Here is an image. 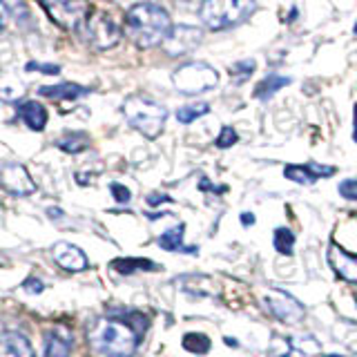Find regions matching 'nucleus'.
<instances>
[{"label":"nucleus","mask_w":357,"mask_h":357,"mask_svg":"<svg viewBox=\"0 0 357 357\" xmlns=\"http://www.w3.org/2000/svg\"><path fill=\"white\" fill-rule=\"evenodd\" d=\"M126 27L137 47L150 50L165 40L167 31L172 29V20L161 5L139 3L128 11Z\"/></svg>","instance_id":"nucleus-1"},{"label":"nucleus","mask_w":357,"mask_h":357,"mask_svg":"<svg viewBox=\"0 0 357 357\" xmlns=\"http://www.w3.org/2000/svg\"><path fill=\"white\" fill-rule=\"evenodd\" d=\"M139 340L141 337L132 331V326L116 317L96 319L89 328V344L107 357H132Z\"/></svg>","instance_id":"nucleus-2"},{"label":"nucleus","mask_w":357,"mask_h":357,"mask_svg":"<svg viewBox=\"0 0 357 357\" xmlns=\"http://www.w3.org/2000/svg\"><path fill=\"white\" fill-rule=\"evenodd\" d=\"M123 114H126L130 126L141 132L143 137L148 139H156L165 128V121H167V109L156 103V100L148 98V96H141V94H134L130 98H126L123 103Z\"/></svg>","instance_id":"nucleus-3"},{"label":"nucleus","mask_w":357,"mask_h":357,"mask_svg":"<svg viewBox=\"0 0 357 357\" xmlns=\"http://www.w3.org/2000/svg\"><path fill=\"white\" fill-rule=\"evenodd\" d=\"M255 9V0H206L199 9V18L208 29L221 31L248 20Z\"/></svg>","instance_id":"nucleus-4"},{"label":"nucleus","mask_w":357,"mask_h":357,"mask_svg":"<svg viewBox=\"0 0 357 357\" xmlns=\"http://www.w3.org/2000/svg\"><path fill=\"white\" fill-rule=\"evenodd\" d=\"M172 85L185 96L204 94L219 85V74L215 67L204 61H190L172 74Z\"/></svg>","instance_id":"nucleus-5"},{"label":"nucleus","mask_w":357,"mask_h":357,"mask_svg":"<svg viewBox=\"0 0 357 357\" xmlns=\"http://www.w3.org/2000/svg\"><path fill=\"white\" fill-rule=\"evenodd\" d=\"M38 5L47 11L56 25L70 31L81 29L89 16L87 0H38Z\"/></svg>","instance_id":"nucleus-6"},{"label":"nucleus","mask_w":357,"mask_h":357,"mask_svg":"<svg viewBox=\"0 0 357 357\" xmlns=\"http://www.w3.org/2000/svg\"><path fill=\"white\" fill-rule=\"evenodd\" d=\"M85 38L87 43L92 45L94 50H112L116 47L121 40V27L116 25V20L103 14V11H96V14H89L85 20Z\"/></svg>","instance_id":"nucleus-7"},{"label":"nucleus","mask_w":357,"mask_h":357,"mask_svg":"<svg viewBox=\"0 0 357 357\" xmlns=\"http://www.w3.org/2000/svg\"><path fill=\"white\" fill-rule=\"evenodd\" d=\"M266 306L268 310H271V315H275L279 321H286V324H297L304 319L306 315V310L304 306H301V301H297L290 293H286V290L282 288H273V290H268L266 297Z\"/></svg>","instance_id":"nucleus-8"},{"label":"nucleus","mask_w":357,"mask_h":357,"mask_svg":"<svg viewBox=\"0 0 357 357\" xmlns=\"http://www.w3.org/2000/svg\"><path fill=\"white\" fill-rule=\"evenodd\" d=\"M201 40H204V31H201L199 27L174 25L170 31H167V36H165V40L161 45H163V50H165L167 56L176 59V56H185L192 50H197Z\"/></svg>","instance_id":"nucleus-9"},{"label":"nucleus","mask_w":357,"mask_h":357,"mask_svg":"<svg viewBox=\"0 0 357 357\" xmlns=\"http://www.w3.org/2000/svg\"><path fill=\"white\" fill-rule=\"evenodd\" d=\"M335 172H337V167L335 165H321V163L295 165V163H290V165H286L284 176L288 178V181L299 183V185H312V183H317L319 178L333 176Z\"/></svg>","instance_id":"nucleus-10"},{"label":"nucleus","mask_w":357,"mask_h":357,"mask_svg":"<svg viewBox=\"0 0 357 357\" xmlns=\"http://www.w3.org/2000/svg\"><path fill=\"white\" fill-rule=\"evenodd\" d=\"M0 185L7 188L9 192L14 195H31L33 190H36V185H33L31 176L27 172V167H22L18 163H11V165H5L3 172H0Z\"/></svg>","instance_id":"nucleus-11"},{"label":"nucleus","mask_w":357,"mask_h":357,"mask_svg":"<svg viewBox=\"0 0 357 357\" xmlns=\"http://www.w3.org/2000/svg\"><path fill=\"white\" fill-rule=\"evenodd\" d=\"M328 264L337 277L346 279V282L357 284V255H349L342 250L337 243L328 245Z\"/></svg>","instance_id":"nucleus-12"},{"label":"nucleus","mask_w":357,"mask_h":357,"mask_svg":"<svg viewBox=\"0 0 357 357\" xmlns=\"http://www.w3.org/2000/svg\"><path fill=\"white\" fill-rule=\"evenodd\" d=\"M54 261L59 264L61 268L70 273H78V271H85L87 268V257L81 248H76V245L67 243V241H61L54 245Z\"/></svg>","instance_id":"nucleus-13"},{"label":"nucleus","mask_w":357,"mask_h":357,"mask_svg":"<svg viewBox=\"0 0 357 357\" xmlns=\"http://www.w3.org/2000/svg\"><path fill=\"white\" fill-rule=\"evenodd\" d=\"M27 92L25 81L16 74V72H0V98L7 100V103H16Z\"/></svg>","instance_id":"nucleus-14"},{"label":"nucleus","mask_w":357,"mask_h":357,"mask_svg":"<svg viewBox=\"0 0 357 357\" xmlns=\"http://www.w3.org/2000/svg\"><path fill=\"white\" fill-rule=\"evenodd\" d=\"M0 357H33V351L22 335L7 333L0 337Z\"/></svg>","instance_id":"nucleus-15"},{"label":"nucleus","mask_w":357,"mask_h":357,"mask_svg":"<svg viewBox=\"0 0 357 357\" xmlns=\"http://www.w3.org/2000/svg\"><path fill=\"white\" fill-rule=\"evenodd\" d=\"M290 83H293V78L290 76H284V74H268L264 76L259 83H257L255 87V98H259V100H271L279 89H284L288 87Z\"/></svg>","instance_id":"nucleus-16"},{"label":"nucleus","mask_w":357,"mask_h":357,"mask_svg":"<svg viewBox=\"0 0 357 357\" xmlns=\"http://www.w3.org/2000/svg\"><path fill=\"white\" fill-rule=\"evenodd\" d=\"M20 116L25 121V126L33 132H43L45 126H47V109L36 100H27L25 105H20Z\"/></svg>","instance_id":"nucleus-17"},{"label":"nucleus","mask_w":357,"mask_h":357,"mask_svg":"<svg viewBox=\"0 0 357 357\" xmlns=\"http://www.w3.org/2000/svg\"><path fill=\"white\" fill-rule=\"evenodd\" d=\"M40 96L47 98H81L85 94H89V89L83 85H74V83H61V85H43L38 89Z\"/></svg>","instance_id":"nucleus-18"},{"label":"nucleus","mask_w":357,"mask_h":357,"mask_svg":"<svg viewBox=\"0 0 357 357\" xmlns=\"http://www.w3.org/2000/svg\"><path fill=\"white\" fill-rule=\"evenodd\" d=\"M109 317H116L121 321H126L128 326H132V331L139 335V337H143V333L148 331V324H150L148 317H145L143 312H139V310H114Z\"/></svg>","instance_id":"nucleus-19"},{"label":"nucleus","mask_w":357,"mask_h":357,"mask_svg":"<svg viewBox=\"0 0 357 357\" xmlns=\"http://www.w3.org/2000/svg\"><path fill=\"white\" fill-rule=\"evenodd\" d=\"M183 232H185V226L183 223H176L174 228L170 230H165L161 237H159V245L163 250H170V252H176V250H185V245H183Z\"/></svg>","instance_id":"nucleus-20"},{"label":"nucleus","mask_w":357,"mask_h":357,"mask_svg":"<svg viewBox=\"0 0 357 357\" xmlns=\"http://www.w3.org/2000/svg\"><path fill=\"white\" fill-rule=\"evenodd\" d=\"M295 232L290 230V228H277L275 230V237H273V245H275V250L279 255H284V257H293L295 252Z\"/></svg>","instance_id":"nucleus-21"},{"label":"nucleus","mask_w":357,"mask_h":357,"mask_svg":"<svg viewBox=\"0 0 357 357\" xmlns=\"http://www.w3.org/2000/svg\"><path fill=\"white\" fill-rule=\"evenodd\" d=\"M112 268L121 275H134L139 271H154L156 266L148 259H116L112 261Z\"/></svg>","instance_id":"nucleus-22"},{"label":"nucleus","mask_w":357,"mask_h":357,"mask_svg":"<svg viewBox=\"0 0 357 357\" xmlns=\"http://www.w3.org/2000/svg\"><path fill=\"white\" fill-rule=\"evenodd\" d=\"M210 112V105L208 103H192V105H183L176 109V121L183 123V126H190V123H195L197 119L206 116Z\"/></svg>","instance_id":"nucleus-23"},{"label":"nucleus","mask_w":357,"mask_h":357,"mask_svg":"<svg viewBox=\"0 0 357 357\" xmlns=\"http://www.w3.org/2000/svg\"><path fill=\"white\" fill-rule=\"evenodd\" d=\"M56 145H59L61 150H65V152H83L87 145H89V139H87V134H83V132H72V134H65L63 139H59L56 141Z\"/></svg>","instance_id":"nucleus-24"},{"label":"nucleus","mask_w":357,"mask_h":357,"mask_svg":"<svg viewBox=\"0 0 357 357\" xmlns=\"http://www.w3.org/2000/svg\"><path fill=\"white\" fill-rule=\"evenodd\" d=\"M45 357H70V337L63 335L61 331H56L50 337L47 355Z\"/></svg>","instance_id":"nucleus-25"},{"label":"nucleus","mask_w":357,"mask_h":357,"mask_svg":"<svg viewBox=\"0 0 357 357\" xmlns=\"http://www.w3.org/2000/svg\"><path fill=\"white\" fill-rule=\"evenodd\" d=\"M183 349L197 355H206L210 351V337L204 333H188L183 337Z\"/></svg>","instance_id":"nucleus-26"},{"label":"nucleus","mask_w":357,"mask_h":357,"mask_svg":"<svg viewBox=\"0 0 357 357\" xmlns=\"http://www.w3.org/2000/svg\"><path fill=\"white\" fill-rule=\"evenodd\" d=\"M257 70V63L252 59H245V61H237L232 67H230V76L234 78V83H243L248 81V78L252 76V72Z\"/></svg>","instance_id":"nucleus-27"},{"label":"nucleus","mask_w":357,"mask_h":357,"mask_svg":"<svg viewBox=\"0 0 357 357\" xmlns=\"http://www.w3.org/2000/svg\"><path fill=\"white\" fill-rule=\"evenodd\" d=\"M290 349H297L306 355H315V353H319L321 346L315 337H293L290 340Z\"/></svg>","instance_id":"nucleus-28"},{"label":"nucleus","mask_w":357,"mask_h":357,"mask_svg":"<svg viewBox=\"0 0 357 357\" xmlns=\"http://www.w3.org/2000/svg\"><path fill=\"white\" fill-rule=\"evenodd\" d=\"M239 141V134H237V130L234 128H230V126H226L221 132H219V137H217V141H215V145L219 150H228V148H232L234 143Z\"/></svg>","instance_id":"nucleus-29"},{"label":"nucleus","mask_w":357,"mask_h":357,"mask_svg":"<svg viewBox=\"0 0 357 357\" xmlns=\"http://www.w3.org/2000/svg\"><path fill=\"white\" fill-rule=\"evenodd\" d=\"M340 195L346 201H357V178H346L340 183Z\"/></svg>","instance_id":"nucleus-30"},{"label":"nucleus","mask_w":357,"mask_h":357,"mask_svg":"<svg viewBox=\"0 0 357 357\" xmlns=\"http://www.w3.org/2000/svg\"><path fill=\"white\" fill-rule=\"evenodd\" d=\"M109 192H112V197H114V201H119V204H128V201L132 199V192L123 183H112Z\"/></svg>","instance_id":"nucleus-31"},{"label":"nucleus","mask_w":357,"mask_h":357,"mask_svg":"<svg viewBox=\"0 0 357 357\" xmlns=\"http://www.w3.org/2000/svg\"><path fill=\"white\" fill-rule=\"evenodd\" d=\"M43 72V74H61L59 65H47V63H27V72Z\"/></svg>","instance_id":"nucleus-32"},{"label":"nucleus","mask_w":357,"mask_h":357,"mask_svg":"<svg viewBox=\"0 0 357 357\" xmlns=\"http://www.w3.org/2000/svg\"><path fill=\"white\" fill-rule=\"evenodd\" d=\"M170 197L167 195H150L148 197V206H152V208H159V206H163V204H170Z\"/></svg>","instance_id":"nucleus-33"},{"label":"nucleus","mask_w":357,"mask_h":357,"mask_svg":"<svg viewBox=\"0 0 357 357\" xmlns=\"http://www.w3.org/2000/svg\"><path fill=\"white\" fill-rule=\"evenodd\" d=\"M25 290H29V293H33V295H38V293H43V282H38L36 277H29L25 282Z\"/></svg>","instance_id":"nucleus-34"},{"label":"nucleus","mask_w":357,"mask_h":357,"mask_svg":"<svg viewBox=\"0 0 357 357\" xmlns=\"http://www.w3.org/2000/svg\"><path fill=\"white\" fill-rule=\"evenodd\" d=\"M7 22H9V9L3 0H0V31L7 27Z\"/></svg>","instance_id":"nucleus-35"},{"label":"nucleus","mask_w":357,"mask_h":357,"mask_svg":"<svg viewBox=\"0 0 357 357\" xmlns=\"http://www.w3.org/2000/svg\"><path fill=\"white\" fill-rule=\"evenodd\" d=\"M199 188L201 190H212V192H226V185H219V188H215V185H212L210 181H208V178H201V183H199Z\"/></svg>","instance_id":"nucleus-36"},{"label":"nucleus","mask_w":357,"mask_h":357,"mask_svg":"<svg viewBox=\"0 0 357 357\" xmlns=\"http://www.w3.org/2000/svg\"><path fill=\"white\" fill-rule=\"evenodd\" d=\"M241 226H245V228H250V226H255V215L252 212H241Z\"/></svg>","instance_id":"nucleus-37"},{"label":"nucleus","mask_w":357,"mask_h":357,"mask_svg":"<svg viewBox=\"0 0 357 357\" xmlns=\"http://www.w3.org/2000/svg\"><path fill=\"white\" fill-rule=\"evenodd\" d=\"M353 141L357 143V103L353 107Z\"/></svg>","instance_id":"nucleus-38"},{"label":"nucleus","mask_w":357,"mask_h":357,"mask_svg":"<svg viewBox=\"0 0 357 357\" xmlns=\"http://www.w3.org/2000/svg\"><path fill=\"white\" fill-rule=\"evenodd\" d=\"M223 342H226V344L230 346V349H237V346H239V344H237V340H234V337H226Z\"/></svg>","instance_id":"nucleus-39"},{"label":"nucleus","mask_w":357,"mask_h":357,"mask_svg":"<svg viewBox=\"0 0 357 357\" xmlns=\"http://www.w3.org/2000/svg\"><path fill=\"white\" fill-rule=\"evenodd\" d=\"M324 357H346V355H324Z\"/></svg>","instance_id":"nucleus-40"},{"label":"nucleus","mask_w":357,"mask_h":357,"mask_svg":"<svg viewBox=\"0 0 357 357\" xmlns=\"http://www.w3.org/2000/svg\"><path fill=\"white\" fill-rule=\"evenodd\" d=\"M353 31H355V36H357V22H355V29Z\"/></svg>","instance_id":"nucleus-41"},{"label":"nucleus","mask_w":357,"mask_h":357,"mask_svg":"<svg viewBox=\"0 0 357 357\" xmlns=\"http://www.w3.org/2000/svg\"><path fill=\"white\" fill-rule=\"evenodd\" d=\"M355 301H357V299H355Z\"/></svg>","instance_id":"nucleus-42"}]
</instances>
